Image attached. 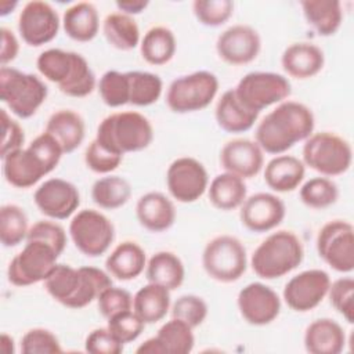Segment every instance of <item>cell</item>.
I'll return each mask as SVG.
<instances>
[{
    "label": "cell",
    "mask_w": 354,
    "mask_h": 354,
    "mask_svg": "<svg viewBox=\"0 0 354 354\" xmlns=\"http://www.w3.org/2000/svg\"><path fill=\"white\" fill-rule=\"evenodd\" d=\"M137 354H165L163 353V348L160 346V343L158 342V339L153 336V337H149L147 339L144 343H141L137 350H136Z\"/></svg>",
    "instance_id": "cell-56"
},
{
    "label": "cell",
    "mask_w": 354,
    "mask_h": 354,
    "mask_svg": "<svg viewBox=\"0 0 354 354\" xmlns=\"http://www.w3.org/2000/svg\"><path fill=\"white\" fill-rule=\"evenodd\" d=\"M1 351L6 354H12L15 351L14 339L7 333H1Z\"/></svg>",
    "instance_id": "cell-57"
},
{
    "label": "cell",
    "mask_w": 354,
    "mask_h": 354,
    "mask_svg": "<svg viewBox=\"0 0 354 354\" xmlns=\"http://www.w3.org/2000/svg\"><path fill=\"white\" fill-rule=\"evenodd\" d=\"M318 256L337 272L354 270V227L346 220H330L317 235Z\"/></svg>",
    "instance_id": "cell-13"
},
{
    "label": "cell",
    "mask_w": 354,
    "mask_h": 354,
    "mask_svg": "<svg viewBox=\"0 0 354 354\" xmlns=\"http://www.w3.org/2000/svg\"><path fill=\"white\" fill-rule=\"evenodd\" d=\"M325 64L324 51L314 43L297 41L288 46L281 55V65L290 77L306 80L318 75Z\"/></svg>",
    "instance_id": "cell-22"
},
{
    "label": "cell",
    "mask_w": 354,
    "mask_h": 354,
    "mask_svg": "<svg viewBox=\"0 0 354 354\" xmlns=\"http://www.w3.org/2000/svg\"><path fill=\"white\" fill-rule=\"evenodd\" d=\"M1 37V48H0V62L1 66H7L11 61H14L19 53V41L14 32L6 26L0 28Z\"/></svg>",
    "instance_id": "cell-54"
},
{
    "label": "cell",
    "mask_w": 354,
    "mask_h": 354,
    "mask_svg": "<svg viewBox=\"0 0 354 354\" xmlns=\"http://www.w3.org/2000/svg\"><path fill=\"white\" fill-rule=\"evenodd\" d=\"M131 196L130 183L120 176H105L91 187L93 202L105 210H115L129 202Z\"/></svg>",
    "instance_id": "cell-37"
},
{
    "label": "cell",
    "mask_w": 354,
    "mask_h": 354,
    "mask_svg": "<svg viewBox=\"0 0 354 354\" xmlns=\"http://www.w3.org/2000/svg\"><path fill=\"white\" fill-rule=\"evenodd\" d=\"M220 163L228 173L243 180L252 178L257 176L264 166L263 149L253 140L234 138L221 148Z\"/></svg>",
    "instance_id": "cell-21"
},
{
    "label": "cell",
    "mask_w": 354,
    "mask_h": 354,
    "mask_svg": "<svg viewBox=\"0 0 354 354\" xmlns=\"http://www.w3.org/2000/svg\"><path fill=\"white\" fill-rule=\"evenodd\" d=\"M69 235L80 253L87 257H98L111 248L115 239V227L101 212L83 209L72 217Z\"/></svg>",
    "instance_id": "cell-11"
},
{
    "label": "cell",
    "mask_w": 354,
    "mask_h": 354,
    "mask_svg": "<svg viewBox=\"0 0 354 354\" xmlns=\"http://www.w3.org/2000/svg\"><path fill=\"white\" fill-rule=\"evenodd\" d=\"M44 131L57 140L64 153H71L83 142L86 124L77 112L58 109L48 118Z\"/></svg>",
    "instance_id": "cell-27"
},
{
    "label": "cell",
    "mask_w": 354,
    "mask_h": 354,
    "mask_svg": "<svg viewBox=\"0 0 354 354\" xmlns=\"http://www.w3.org/2000/svg\"><path fill=\"white\" fill-rule=\"evenodd\" d=\"M0 118H1V149H0V156L4 158L10 152H14L17 149L24 148L25 142V133L21 124L14 120L6 109H0Z\"/></svg>",
    "instance_id": "cell-53"
},
{
    "label": "cell",
    "mask_w": 354,
    "mask_h": 354,
    "mask_svg": "<svg viewBox=\"0 0 354 354\" xmlns=\"http://www.w3.org/2000/svg\"><path fill=\"white\" fill-rule=\"evenodd\" d=\"M202 266L212 279L223 283L235 282L246 271V249L232 235L224 234L214 236L206 243L202 252Z\"/></svg>",
    "instance_id": "cell-8"
},
{
    "label": "cell",
    "mask_w": 354,
    "mask_h": 354,
    "mask_svg": "<svg viewBox=\"0 0 354 354\" xmlns=\"http://www.w3.org/2000/svg\"><path fill=\"white\" fill-rule=\"evenodd\" d=\"M333 308L348 322H354V279L342 277L330 282L328 295Z\"/></svg>",
    "instance_id": "cell-46"
},
{
    "label": "cell",
    "mask_w": 354,
    "mask_h": 354,
    "mask_svg": "<svg viewBox=\"0 0 354 354\" xmlns=\"http://www.w3.org/2000/svg\"><path fill=\"white\" fill-rule=\"evenodd\" d=\"M102 33L109 46L120 51H130L141 43L140 28L133 17L120 11L111 12L102 22Z\"/></svg>",
    "instance_id": "cell-34"
},
{
    "label": "cell",
    "mask_w": 354,
    "mask_h": 354,
    "mask_svg": "<svg viewBox=\"0 0 354 354\" xmlns=\"http://www.w3.org/2000/svg\"><path fill=\"white\" fill-rule=\"evenodd\" d=\"M303 163L324 177L346 173L353 162V149L347 140L330 133H313L303 145Z\"/></svg>",
    "instance_id": "cell-7"
},
{
    "label": "cell",
    "mask_w": 354,
    "mask_h": 354,
    "mask_svg": "<svg viewBox=\"0 0 354 354\" xmlns=\"http://www.w3.org/2000/svg\"><path fill=\"white\" fill-rule=\"evenodd\" d=\"M98 93L102 102L111 108L129 104V79L126 72L106 71L98 83Z\"/></svg>",
    "instance_id": "cell-42"
},
{
    "label": "cell",
    "mask_w": 354,
    "mask_h": 354,
    "mask_svg": "<svg viewBox=\"0 0 354 354\" xmlns=\"http://www.w3.org/2000/svg\"><path fill=\"white\" fill-rule=\"evenodd\" d=\"M95 140L106 149L123 156L148 148L153 140V127L140 112H115L100 122Z\"/></svg>",
    "instance_id": "cell-4"
},
{
    "label": "cell",
    "mask_w": 354,
    "mask_h": 354,
    "mask_svg": "<svg viewBox=\"0 0 354 354\" xmlns=\"http://www.w3.org/2000/svg\"><path fill=\"white\" fill-rule=\"evenodd\" d=\"M136 216L145 230L151 232H162L174 224L176 207L165 194L151 191L137 201Z\"/></svg>",
    "instance_id": "cell-23"
},
{
    "label": "cell",
    "mask_w": 354,
    "mask_h": 354,
    "mask_svg": "<svg viewBox=\"0 0 354 354\" xmlns=\"http://www.w3.org/2000/svg\"><path fill=\"white\" fill-rule=\"evenodd\" d=\"M147 0H123V1H116V7L120 12L127 14V15H136L142 12L148 7Z\"/></svg>",
    "instance_id": "cell-55"
},
{
    "label": "cell",
    "mask_w": 354,
    "mask_h": 354,
    "mask_svg": "<svg viewBox=\"0 0 354 354\" xmlns=\"http://www.w3.org/2000/svg\"><path fill=\"white\" fill-rule=\"evenodd\" d=\"M261 50L259 32L250 25L236 24L227 28L216 41L217 55L230 65H246L254 61Z\"/></svg>",
    "instance_id": "cell-19"
},
{
    "label": "cell",
    "mask_w": 354,
    "mask_h": 354,
    "mask_svg": "<svg viewBox=\"0 0 354 354\" xmlns=\"http://www.w3.org/2000/svg\"><path fill=\"white\" fill-rule=\"evenodd\" d=\"M285 214L286 207L279 196L270 192H257L243 201L239 218L245 228L260 234L278 227Z\"/></svg>",
    "instance_id": "cell-20"
},
{
    "label": "cell",
    "mask_w": 354,
    "mask_h": 354,
    "mask_svg": "<svg viewBox=\"0 0 354 354\" xmlns=\"http://www.w3.org/2000/svg\"><path fill=\"white\" fill-rule=\"evenodd\" d=\"M315 126L313 111L299 101H282L257 124L254 141L263 152L282 155L296 142L307 140Z\"/></svg>",
    "instance_id": "cell-1"
},
{
    "label": "cell",
    "mask_w": 354,
    "mask_h": 354,
    "mask_svg": "<svg viewBox=\"0 0 354 354\" xmlns=\"http://www.w3.org/2000/svg\"><path fill=\"white\" fill-rule=\"evenodd\" d=\"M171 318L188 324L192 329L202 325L207 317V303L196 295H183L171 306Z\"/></svg>",
    "instance_id": "cell-45"
},
{
    "label": "cell",
    "mask_w": 354,
    "mask_h": 354,
    "mask_svg": "<svg viewBox=\"0 0 354 354\" xmlns=\"http://www.w3.org/2000/svg\"><path fill=\"white\" fill-rule=\"evenodd\" d=\"M330 277L321 268L304 270L292 277L282 292L288 307L297 313L314 310L326 297Z\"/></svg>",
    "instance_id": "cell-16"
},
{
    "label": "cell",
    "mask_w": 354,
    "mask_h": 354,
    "mask_svg": "<svg viewBox=\"0 0 354 354\" xmlns=\"http://www.w3.org/2000/svg\"><path fill=\"white\" fill-rule=\"evenodd\" d=\"M62 155L57 140L43 131L26 148L1 158L4 178L15 188H30L58 166Z\"/></svg>",
    "instance_id": "cell-3"
},
{
    "label": "cell",
    "mask_w": 354,
    "mask_h": 354,
    "mask_svg": "<svg viewBox=\"0 0 354 354\" xmlns=\"http://www.w3.org/2000/svg\"><path fill=\"white\" fill-rule=\"evenodd\" d=\"M304 259V248L299 236L286 230L270 234L253 252L250 266L263 279L281 278L297 268Z\"/></svg>",
    "instance_id": "cell-5"
},
{
    "label": "cell",
    "mask_w": 354,
    "mask_h": 354,
    "mask_svg": "<svg viewBox=\"0 0 354 354\" xmlns=\"http://www.w3.org/2000/svg\"><path fill=\"white\" fill-rule=\"evenodd\" d=\"M61 21L57 10L47 1H28L18 17V32L22 40L32 47L53 41L59 30Z\"/></svg>",
    "instance_id": "cell-15"
},
{
    "label": "cell",
    "mask_w": 354,
    "mask_h": 354,
    "mask_svg": "<svg viewBox=\"0 0 354 354\" xmlns=\"http://www.w3.org/2000/svg\"><path fill=\"white\" fill-rule=\"evenodd\" d=\"M301 202L311 209H325L332 206L339 198L337 185L328 177H313L300 187Z\"/></svg>",
    "instance_id": "cell-41"
},
{
    "label": "cell",
    "mask_w": 354,
    "mask_h": 354,
    "mask_svg": "<svg viewBox=\"0 0 354 354\" xmlns=\"http://www.w3.org/2000/svg\"><path fill=\"white\" fill-rule=\"evenodd\" d=\"M28 216L22 207L14 203L3 205L0 209V241L3 246L12 248L26 239L29 232Z\"/></svg>",
    "instance_id": "cell-40"
},
{
    "label": "cell",
    "mask_w": 354,
    "mask_h": 354,
    "mask_svg": "<svg viewBox=\"0 0 354 354\" xmlns=\"http://www.w3.org/2000/svg\"><path fill=\"white\" fill-rule=\"evenodd\" d=\"M170 310V290L162 285L148 282L133 296V311L144 324L162 321Z\"/></svg>",
    "instance_id": "cell-31"
},
{
    "label": "cell",
    "mask_w": 354,
    "mask_h": 354,
    "mask_svg": "<svg viewBox=\"0 0 354 354\" xmlns=\"http://www.w3.org/2000/svg\"><path fill=\"white\" fill-rule=\"evenodd\" d=\"M155 337L160 343L165 354H188L195 346L192 328L177 318L165 322Z\"/></svg>",
    "instance_id": "cell-39"
},
{
    "label": "cell",
    "mask_w": 354,
    "mask_h": 354,
    "mask_svg": "<svg viewBox=\"0 0 354 354\" xmlns=\"http://www.w3.org/2000/svg\"><path fill=\"white\" fill-rule=\"evenodd\" d=\"M123 156L118 155L104 145H101L95 138L88 144L84 151V163L86 166L98 174H108L119 167Z\"/></svg>",
    "instance_id": "cell-49"
},
{
    "label": "cell",
    "mask_w": 354,
    "mask_h": 354,
    "mask_svg": "<svg viewBox=\"0 0 354 354\" xmlns=\"http://www.w3.org/2000/svg\"><path fill=\"white\" fill-rule=\"evenodd\" d=\"M26 241H41L61 256L66 246V234L59 224L50 220H40L29 228Z\"/></svg>",
    "instance_id": "cell-50"
},
{
    "label": "cell",
    "mask_w": 354,
    "mask_h": 354,
    "mask_svg": "<svg viewBox=\"0 0 354 354\" xmlns=\"http://www.w3.org/2000/svg\"><path fill=\"white\" fill-rule=\"evenodd\" d=\"M246 195L248 188L243 178L228 171L217 174L207 187L210 203L216 209L224 212L241 207Z\"/></svg>",
    "instance_id": "cell-33"
},
{
    "label": "cell",
    "mask_w": 354,
    "mask_h": 354,
    "mask_svg": "<svg viewBox=\"0 0 354 354\" xmlns=\"http://www.w3.org/2000/svg\"><path fill=\"white\" fill-rule=\"evenodd\" d=\"M236 304L242 318L254 326L271 324L281 313L278 293L261 282H250L241 289Z\"/></svg>",
    "instance_id": "cell-18"
},
{
    "label": "cell",
    "mask_w": 354,
    "mask_h": 354,
    "mask_svg": "<svg viewBox=\"0 0 354 354\" xmlns=\"http://www.w3.org/2000/svg\"><path fill=\"white\" fill-rule=\"evenodd\" d=\"M79 53L65 51L61 48H48L40 53L36 59V68L40 75L48 82L62 86L75 68Z\"/></svg>",
    "instance_id": "cell-36"
},
{
    "label": "cell",
    "mask_w": 354,
    "mask_h": 354,
    "mask_svg": "<svg viewBox=\"0 0 354 354\" xmlns=\"http://www.w3.org/2000/svg\"><path fill=\"white\" fill-rule=\"evenodd\" d=\"M144 326H145L144 321L133 311V308L124 310L112 315L111 318H108V325H106V328L123 344L134 342L142 333Z\"/></svg>",
    "instance_id": "cell-48"
},
{
    "label": "cell",
    "mask_w": 354,
    "mask_h": 354,
    "mask_svg": "<svg viewBox=\"0 0 354 354\" xmlns=\"http://www.w3.org/2000/svg\"><path fill=\"white\" fill-rule=\"evenodd\" d=\"M33 201L44 216L54 220H65L77 210L80 194L71 181L54 177L36 188Z\"/></svg>",
    "instance_id": "cell-17"
},
{
    "label": "cell",
    "mask_w": 354,
    "mask_h": 354,
    "mask_svg": "<svg viewBox=\"0 0 354 354\" xmlns=\"http://www.w3.org/2000/svg\"><path fill=\"white\" fill-rule=\"evenodd\" d=\"M214 118L220 129L227 133H243L253 127L254 122L259 118V113H254L245 108L236 98L234 88L227 90L218 98L214 109Z\"/></svg>",
    "instance_id": "cell-29"
},
{
    "label": "cell",
    "mask_w": 354,
    "mask_h": 354,
    "mask_svg": "<svg viewBox=\"0 0 354 354\" xmlns=\"http://www.w3.org/2000/svg\"><path fill=\"white\" fill-rule=\"evenodd\" d=\"M18 6L17 1H10V0H3L0 1V15L6 17L10 12H12V10Z\"/></svg>",
    "instance_id": "cell-58"
},
{
    "label": "cell",
    "mask_w": 354,
    "mask_h": 354,
    "mask_svg": "<svg viewBox=\"0 0 354 354\" xmlns=\"http://www.w3.org/2000/svg\"><path fill=\"white\" fill-rule=\"evenodd\" d=\"M306 176L304 163L293 155H277L264 167V181L275 192L296 189Z\"/></svg>",
    "instance_id": "cell-25"
},
{
    "label": "cell",
    "mask_w": 354,
    "mask_h": 354,
    "mask_svg": "<svg viewBox=\"0 0 354 354\" xmlns=\"http://www.w3.org/2000/svg\"><path fill=\"white\" fill-rule=\"evenodd\" d=\"M166 185L177 202L192 203L209 187L207 170L202 162L192 156L177 158L167 167Z\"/></svg>",
    "instance_id": "cell-14"
},
{
    "label": "cell",
    "mask_w": 354,
    "mask_h": 354,
    "mask_svg": "<svg viewBox=\"0 0 354 354\" xmlns=\"http://www.w3.org/2000/svg\"><path fill=\"white\" fill-rule=\"evenodd\" d=\"M58 88L61 93L75 98H83L93 93L95 88V75L82 54L77 55L73 72L69 79Z\"/></svg>",
    "instance_id": "cell-43"
},
{
    "label": "cell",
    "mask_w": 354,
    "mask_h": 354,
    "mask_svg": "<svg viewBox=\"0 0 354 354\" xmlns=\"http://www.w3.org/2000/svg\"><path fill=\"white\" fill-rule=\"evenodd\" d=\"M239 102L254 113L264 108L285 101L292 86L288 77L275 72H249L234 87Z\"/></svg>",
    "instance_id": "cell-10"
},
{
    "label": "cell",
    "mask_w": 354,
    "mask_h": 354,
    "mask_svg": "<svg viewBox=\"0 0 354 354\" xmlns=\"http://www.w3.org/2000/svg\"><path fill=\"white\" fill-rule=\"evenodd\" d=\"M192 11L202 25L217 28L232 17L234 3L231 0H195Z\"/></svg>",
    "instance_id": "cell-44"
},
{
    "label": "cell",
    "mask_w": 354,
    "mask_h": 354,
    "mask_svg": "<svg viewBox=\"0 0 354 354\" xmlns=\"http://www.w3.org/2000/svg\"><path fill=\"white\" fill-rule=\"evenodd\" d=\"M62 28L68 37L75 41H91L100 29V17L95 6L88 1H79L65 10Z\"/></svg>",
    "instance_id": "cell-28"
},
{
    "label": "cell",
    "mask_w": 354,
    "mask_h": 354,
    "mask_svg": "<svg viewBox=\"0 0 354 354\" xmlns=\"http://www.w3.org/2000/svg\"><path fill=\"white\" fill-rule=\"evenodd\" d=\"M59 254L41 241H26L25 246L8 264V282L24 288L44 281L57 266Z\"/></svg>",
    "instance_id": "cell-12"
},
{
    "label": "cell",
    "mask_w": 354,
    "mask_h": 354,
    "mask_svg": "<svg viewBox=\"0 0 354 354\" xmlns=\"http://www.w3.org/2000/svg\"><path fill=\"white\" fill-rule=\"evenodd\" d=\"M218 91V79L209 71H196L174 79L166 93V104L174 113H191L210 105Z\"/></svg>",
    "instance_id": "cell-9"
},
{
    "label": "cell",
    "mask_w": 354,
    "mask_h": 354,
    "mask_svg": "<svg viewBox=\"0 0 354 354\" xmlns=\"http://www.w3.org/2000/svg\"><path fill=\"white\" fill-rule=\"evenodd\" d=\"M47 293L68 308H83L97 300L100 293L112 285V278L101 268L84 266L73 268L58 264L43 281Z\"/></svg>",
    "instance_id": "cell-2"
},
{
    "label": "cell",
    "mask_w": 354,
    "mask_h": 354,
    "mask_svg": "<svg viewBox=\"0 0 354 354\" xmlns=\"http://www.w3.org/2000/svg\"><path fill=\"white\" fill-rule=\"evenodd\" d=\"M176 48L177 41L174 33L162 25L148 29L140 43L142 59L155 66L167 64L174 57Z\"/></svg>",
    "instance_id": "cell-35"
},
{
    "label": "cell",
    "mask_w": 354,
    "mask_h": 354,
    "mask_svg": "<svg viewBox=\"0 0 354 354\" xmlns=\"http://www.w3.org/2000/svg\"><path fill=\"white\" fill-rule=\"evenodd\" d=\"M84 350L91 354H120L123 343L108 328H97L87 335Z\"/></svg>",
    "instance_id": "cell-52"
},
{
    "label": "cell",
    "mask_w": 354,
    "mask_h": 354,
    "mask_svg": "<svg viewBox=\"0 0 354 354\" xmlns=\"http://www.w3.org/2000/svg\"><path fill=\"white\" fill-rule=\"evenodd\" d=\"M48 94L44 82L33 73L10 66L0 68V100L21 119L33 116Z\"/></svg>",
    "instance_id": "cell-6"
},
{
    "label": "cell",
    "mask_w": 354,
    "mask_h": 354,
    "mask_svg": "<svg viewBox=\"0 0 354 354\" xmlns=\"http://www.w3.org/2000/svg\"><path fill=\"white\" fill-rule=\"evenodd\" d=\"M307 24L324 37L335 35L343 22V10L339 0L300 1Z\"/></svg>",
    "instance_id": "cell-30"
},
{
    "label": "cell",
    "mask_w": 354,
    "mask_h": 354,
    "mask_svg": "<svg viewBox=\"0 0 354 354\" xmlns=\"http://www.w3.org/2000/svg\"><path fill=\"white\" fill-rule=\"evenodd\" d=\"M303 342L310 354H339L343 351L347 337L339 322L319 318L306 328Z\"/></svg>",
    "instance_id": "cell-24"
},
{
    "label": "cell",
    "mask_w": 354,
    "mask_h": 354,
    "mask_svg": "<svg viewBox=\"0 0 354 354\" xmlns=\"http://www.w3.org/2000/svg\"><path fill=\"white\" fill-rule=\"evenodd\" d=\"M148 282L158 283L166 289L176 290L185 278V268L181 259L169 250H160L151 256L145 267Z\"/></svg>",
    "instance_id": "cell-32"
},
{
    "label": "cell",
    "mask_w": 354,
    "mask_h": 354,
    "mask_svg": "<svg viewBox=\"0 0 354 354\" xmlns=\"http://www.w3.org/2000/svg\"><path fill=\"white\" fill-rule=\"evenodd\" d=\"M97 304L101 315L108 319L120 311L133 308V296L126 289L111 285L100 293Z\"/></svg>",
    "instance_id": "cell-51"
},
{
    "label": "cell",
    "mask_w": 354,
    "mask_h": 354,
    "mask_svg": "<svg viewBox=\"0 0 354 354\" xmlns=\"http://www.w3.org/2000/svg\"><path fill=\"white\" fill-rule=\"evenodd\" d=\"M126 73L129 79V104L148 106L160 98L163 83L158 75L144 71H130Z\"/></svg>",
    "instance_id": "cell-38"
},
{
    "label": "cell",
    "mask_w": 354,
    "mask_h": 354,
    "mask_svg": "<svg viewBox=\"0 0 354 354\" xmlns=\"http://www.w3.org/2000/svg\"><path fill=\"white\" fill-rule=\"evenodd\" d=\"M24 354H58L62 353L58 337L48 329L32 328L21 339Z\"/></svg>",
    "instance_id": "cell-47"
},
{
    "label": "cell",
    "mask_w": 354,
    "mask_h": 354,
    "mask_svg": "<svg viewBox=\"0 0 354 354\" xmlns=\"http://www.w3.org/2000/svg\"><path fill=\"white\" fill-rule=\"evenodd\" d=\"M145 267V252L134 241L120 242L105 260L108 274L119 281H131L137 278Z\"/></svg>",
    "instance_id": "cell-26"
}]
</instances>
